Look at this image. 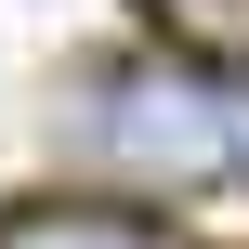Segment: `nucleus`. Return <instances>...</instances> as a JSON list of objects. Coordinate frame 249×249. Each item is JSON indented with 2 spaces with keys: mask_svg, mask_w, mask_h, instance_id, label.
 I'll return each instance as SVG.
<instances>
[{
  "mask_svg": "<svg viewBox=\"0 0 249 249\" xmlns=\"http://www.w3.org/2000/svg\"><path fill=\"white\" fill-rule=\"evenodd\" d=\"M92 144L144 184H223V171H249V66H210V53L118 66L92 92Z\"/></svg>",
  "mask_w": 249,
  "mask_h": 249,
  "instance_id": "1",
  "label": "nucleus"
},
{
  "mask_svg": "<svg viewBox=\"0 0 249 249\" xmlns=\"http://www.w3.org/2000/svg\"><path fill=\"white\" fill-rule=\"evenodd\" d=\"M0 249H184L158 210H118V197H39V210H13Z\"/></svg>",
  "mask_w": 249,
  "mask_h": 249,
  "instance_id": "2",
  "label": "nucleus"
},
{
  "mask_svg": "<svg viewBox=\"0 0 249 249\" xmlns=\"http://www.w3.org/2000/svg\"><path fill=\"white\" fill-rule=\"evenodd\" d=\"M144 26L171 53H210V66H249V0H144Z\"/></svg>",
  "mask_w": 249,
  "mask_h": 249,
  "instance_id": "3",
  "label": "nucleus"
}]
</instances>
